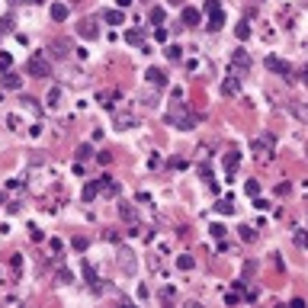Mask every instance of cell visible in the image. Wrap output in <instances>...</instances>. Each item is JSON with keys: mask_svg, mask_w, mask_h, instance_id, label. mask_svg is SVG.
Returning a JSON list of instances; mask_svg holds the SVG:
<instances>
[{"mask_svg": "<svg viewBox=\"0 0 308 308\" xmlns=\"http://www.w3.org/2000/svg\"><path fill=\"white\" fill-rule=\"evenodd\" d=\"M26 71H29V77H48L52 74V64H48L45 52H32L29 61H26Z\"/></svg>", "mask_w": 308, "mask_h": 308, "instance_id": "cell-1", "label": "cell"}, {"mask_svg": "<svg viewBox=\"0 0 308 308\" xmlns=\"http://www.w3.org/2000/svg\"><path fill=\"white\" fill-rule=\"evenodd\" d=\"M206 13H209V23H206V29H209V32H218V29L225 26L222 0H209V3H206Z\"/></svg>", "mask_w": 308, "mask_h": 308, "instance_id": "cell-2", "label": "cell"}, {"mask_svg": "<svg viewBox=\"0 0 308 308\" xmlns=\"http://www.w3.org/2000/svg\"><path fill=\"white\" fill-rule=\"evenodd\" d=\"M254 154H257V161H260V157H273V151H276V138H273V135H270V132H263V135H257L254 138Z\"/></svg>", "mask_w": 308, "mask_h": 308, "instance_id": "cell-3", "label": "cell"}, {"mask_svg": "<svg viewBox=\"0 0 308 308\" xmlns=\"http://www.w3.org/2000/svg\"><path fill=\"white\" fill-rule=\"evenodd\" d=\"M250 64H254V61H250V55H247L244 48H238V52L231 55V68L238 71V74H244V71H250Z\"/></svg>", "mask_w": 308, "mask_h": 308, "instance_id": "cell-4", "label": "cell"}, {"mask_svg": "<svg viewBox=\"0 0 308 308\" xmlns=\"http://www.w3.org/2000/svg\"><path fill=\"white\" fill-rule=\"evenodd\" d=\"M241 167V151L238 148H228V151H225V173H228V177H234V170Z\"/></svg>", "mask_w": 308, "mask_h": 308, "instance_id": "cell-5", "label": "cell"}, {"mask_svg": "<svg viewBox=\"0 0 308 308\" xmlns=\"http://www.w3.org/2000/svg\"><path fill=\"white\" fill-rule=\"evenodd\" d=\"M263 64H267L270 71H276V74H283V77H289V74H292V68H289V61H283V58H276V55H270V58H267V61H263Z\"/></svg>", "mask_w": 308, "mask_h": 308, "instance_id": "cell-6", "label": "cell"}, {"mask_svg": "<svg viewBox=\"0 0 308 308\" xmlns=\"http://www.w3.org/2000/svg\"><path fill=\"white\" fill-rule=\"evenodd\" d=\"M202 23V13L196 7H183V13H180V26H199Z\"/></svg>", "mask_w": 308, "mask_h": 308, "instance_id": "cell-7", "label": "cell"}, {"mask_svg": "<svg viewBox=\"0 0 308 308\" xmlns=\"http://www.w3.org/2000/svg\"><path fill=\"white\" fill-rule=\"evenodd\" d=\"M222 93H225V96H238V93H241V77L238 74L225 77V80H222Z\"/></svg>", "mask_w": 308, "mask_h": 308, "instance_id": "cell-8", "label": "cell"}, {"mask_svg": "<svg viewBox=\"0 0 308 308\" xmlns=\"http://www.w3.org/2000/svg\"><path fill=\"white\" fill-rule=\"evenodd\" d=\"M148 84L151 87H157V90H164V87H167V74H164V71H157V68H148Z\"/></svg>", "mask_w": 308, "mask_h": 308, "instance_id": "cell-9", "label": "cell"}, {"mask_svg": "<svg viewBox=\"0 0 308 308\" xmlns=\"http://www.w3.org/2000/svg\"><path fill=\"white\" fill-rule=\"evenodd\" d=\"M0 84H3V90H19V87H23V77H19V74H13V71H3Z\"/></svg>", "mask_w": 308, "mask_h": 308, "instance_id": "cell-10", "label": "cell"}, {"mask_svg": "<svg viewBox=\"0 0 308 308\" xmlns=\"http://www.w3.org/2000/svg\"><path fill=\"white\" fill-rule=\"evenodd\" d=\"M100 190L106 192V196H119V180L106 173V177H100Z\"/></svg>", "mask_w": 308, "mask_h": 308, "instance_id": "cell-11", "label": "cell"}, {"mask_svg": "<svg viewBox=\"0 0 308 308\" xmlns=\"http://www.w3.org/2000/svg\"><path fill=\"white\" fill-rule=\"evenodd\" d=\"M100 192H103V190H100V180H90V183L84 186V192H80V196H84V202H93Z\"/></svg>", "mask_w": 308, "mask_h": 308, "instance_id": "cell-12", "label": "cell"}, {"mask_svg": "<svg viewBox=\"0 0 308 308\" xmlns=\"http://www.w3.org/2000/svg\"><path fill=\"white\" fill-rule=\"evenodd\" d=\"M80 36H84V38H90V42H93L96 36H100V29H96V19H84V23H80Z\"/></svg>", "mask_w": 308, "mask_h": 308, "instance_id": "cell-13", "label": "cell"}, {"mask_svg": "<svg viewBox=\"0 0 308 308\" xmlns=\"http://www.w3.org/2000/svg\"><path fill=\"white\" fill-rule=\"evenodd\" d=\"M138 122L132 113H116V129H132V125Z\"/></svg>", "mask_w": 308, "mask_h": 308, "instance_id": "cell-14", "label": "cell"}, {"mask_svg": "<svg viewBox=\"0 0 308 308\" xmlns=\"http://www.w3.org/2000/svg\"><path fill=\"white\" fill-rule=\"evenodd\" d=\"M84 276H87V286H90L93 292H100V279H96V270L90 263H84Z\"/></svg>", "mask_w": 308, "mask_h": 308, "instance_id": "cell-15", "label": "cell"}, {"mask_svg": "<svg viewBox=\"0 0 308 308\" xmlns=\"http://www.w3.org/2000/svg\"><path fill=\"white\" fill-rule=\"evenodd\" d=\"M52 19L55 23H64V19H68V7H64V3H52Z\"/></svg>", "mask_w": 308, "mask_h": 308, "instance_id": "cell-16", "label": "cell"}, {"mask_svg": "<svg viewBox=\"0 0 308 308\" xmlns=\"http://www.w3.org/2000/svg\"><path fill=\"white\" fill-rule=\"evenodd\" d=\"M148 19H151V26H164V19H167V13H164L161 7H151V13H148Z\"/></svg>", "mask_w": 308, "mask_h": 308, "instance_id": "cell-17", "label": "cell"}, {"mask_svg": "<svg viewBox=\"0 0 308 308\" xmlns=\"http://www.w3.org/2000/svg\"><path fill=\"white\" fill-rule=\"evenodd\" d=\"M218 212H222V215H231V212H234V209H238V206H234V199H231V196H225V199H218Z\"/></svg>", "mask_w": 308, "mask_h": 308, "instance_id": "cell-18", "label": "cell"}, {"mask_svg": "<svg viewBox=\"0 0 308 308\" xmlns=\"http://www.w3.org/2000/svg\"><path fill=\"white\" fill-rule=\"evenodd\" d=\"M125 42H129V45H145V36H141L138 29H129L125 32Z\"/></svg>", "mask_w": 308, "mask_h": 308, "instance_id": "cell-19", "label": "cell"}, {"mask_svg": "<svg viewBox=\"0 0 308 308\" xmlns=\"http://www.w3.org/2000/svg\"><path fill=\"white\" fill-rule=\"evenodd\" d=\"M241 241H247V244H254V241H257V231L254 228H250V225H241Z\"/></svg>", "mask_w": 308, "mask_h": 308, "instance_id": "cell-20", "label": "cell"}, {"mask_svg": "<svg viewBox=\"0 0 308 308\" xmlns=\"http://www.w3.org/2000/svg\"><path fill=\"white\" fill-rule=\"evenodd\" d=\"M122 19H125L122 10H106V23L109 26H122Z\"/></svg>", "mask_w": 308, "mask_h": 308, "instance_id": "cell-21", "label": "cell"}, {"mask_svg": "<svg viewBox=\"0 0 308 308\" xmlns=\"http://www.w3.org/2000/svg\"><path fill=\"white\" fill-rule=\"evenodd\" d=\"M68 42H64V38H58V42H55V45H52V55H55V58H64V55H68Z\"/></svg>", "mask_w": 308, "mask_h": 308, "instance_id": "cell-22", "label": "cell"}, {"mask_svg": "<svg viewBox=\"0 0 308 308\" xmlns=\"http://www.w3.org/2000/svg\"><path fill=\"white\" fill-rule=\"evenodd\" d=\"M234 36H238L241 42H247V38H250V23H238L234 26Z\"/></svg>", "mask_w": 308, "mask_h": 308, "instance_id": "cell-23", "label": "cell"}, {"mask_svg": "<svg viewBox=\"0 0 308 308\" xmlns=\"http://www.w3.org/2000/svg\"><path fill=\"white\" fill-rule=\"evenodd\" d=\"M90 157H93V148H90V145H80V148H77V164L90 161Z\"/></svg>", "mask_w": 308, "mask_h": 308, "instance_id": "cell-24", "label": "cell"}, {"mask_svg": "<svg viewBox=\"0 0 308 308\" xmlns=\"http://www.w3.org/2000/svg\"><path fill=\"white\" fill-rule=\"evenodd\" d=\"M10 270H13V276L19 279V273H23V257H19V254L10 257Z\"/></svg>", "mask_w": 308, "mask_h": 308, "instance_id": "cell-25", "label": "cell"}, {"mask_svg": "<svg viewBox=\"0 0 308 308\" xmlns=\"http://www.w3.org/2000/svg\"><path fill=\"white\" fill-rule=\"evenodd\" d=\"M119 215H122V222H132V225H135V218H138L132 206H119Z\"/></svg>", "mask_w": 308, "mask_h": 308, "instance_id": "cell-26", "label": "cell"}, {"mask_svg": "<svg viewBox=\"0 0 308 308\" xmlns=\"http://www.w3.org/2000/svg\"><path fill=\"white\" fill-rule=\"evenodd\" d=\"M58 103H61V87H52V90H48V106H58Z\"/></svg>", "mask_w": 308, "mask_h": 308, "instance_id": "cell-27", "label": "cell"}, {"mask_svg": "<svg viewBox=\"0 0 308 308\" xmlns=\"http://www.w3.org/2000/svg\"><path fill=\"white\" fill-rule=\"evenodd\" d=\"M177 267H180V270H192V267H196V260H192L190 254H180V257H177Z\"/></svg>", "mask_w": 308, "mask_h": 308, "instance_id": "cell-28", "label": "cell"}, {"mask_svg": "<svg viewBox=\"0 0 308 308\" xmlns=\"http://www.w3.org/2000/svg\"><path fill=\"white\" fill-rule=\"evenodd\" d=\"M241 299H244V295H241V292H238V289H231V292H228V295H225V305H238V302H241Z\"/></svg>", "mask_w": 308, "mask_h": 308, "instance_id": "cell-29", "label": "cell"}, {"mask_svg": "<svg viewBox=\"0 0 308 308\" xmlns=\"http://www.w3.org/2000/svg\"><path fill=\"white\" fill-rule=\"evenodd\" d=\"M58 283H74V276H71V270H64V267H58Z\"/></svg>", "mask_w": 308, "mask_h": 308, "instance_id": "cell-30", "label": "cell"}, {"mask_svg": "<svg viewBox=\"0 0 308 308\" xmlns=\"http://www.w3.org/2000/svg\"><path fill=\"white\" fill-rule=\"evenodd\" d=\"M295 244H299L302 250H308V231H295Z\"/></svg>", "mask_w": 308, "mask_h": 308, "instance_id": "cell-31", "label": "cell"}, {"mask_svg": "<svg viewBox=\"0 0 308 308\" xmlns=\"http://www.w3.org/2000/svg\"><path fill=\"white\" fill-rule=\"evenodd\" d=\"M71 244H74V250H87V244H90V241H87L84 234H77V238L71 241Z\"/></svg>", "mask_w": 308, "mask_h": 308, "instance_id": "cell-32", "label": "cell"}, {"mask_svg": "<svg viewBox=\"0 0 308 308\" xmlns=\"http://www.w3.org/2000/svg\"><path fill=\"white\" fill-rule=\"evenodd\" d=\"M244 190H247V196H257V192H260V183H257V180H247Z\"/></svg>", "mask_w": 308, "mask_h": 308, "instance_id": "cell-33", "label": "cell"}, {"mask_svg": "<svg viewBox=\"0 0 308 308\" xmlns=\"http://www.w3.org/2000/svg\"><path fill=\"white\" fill-rule=\"evenodd\" d=\"M10 64H13V58H10V55H0V74L10 71Z\"/></svg>", "mask_w": 308, "mask_h": 308, "instance_id": "cell-34", "label": "cell"}, {"mask_svg": "<svg viewBox=\"0 0 308 308\" xmlns=\"http://www.w3.org/2000/svg\"><path fill=\"white\" fill-rule=\"evenodd\" d=\"M180 52H183V48H177V45H170V48H167V58H170V61H180Z\"/></svg>", "mask_w": 308, "mask_h": 308, "instance_id": "cell-35", "label": "cell"}, {"mask_svg": "<svg viewBox=\"0 0 308 308\" xmlns=\"http://www.w3.org/2000/svg\"><path fill=\"white\" fill-rule=\"evenodd\" d=\"M113 96H116L113 90H103V93H100V103H103V106H113V103H109V100H113Z\"/></svg>", "mask_w": 308, "mask_h": 308, "instance_id": "cell-36", "label": "cell"}, {"mask_svg": "<svg viewBox=\"0 0 308 308\" xmlns=\"http://www.w3.org/2000/svg\"><path fill=\"white\" fill-rule=\"evenodd\" d=\"M199 177H202V180H206V183H212V170H209V167H206V164H199Z\"/></svg>", "mask_w": 308, "mask_h": 308, "instance_id": "cell-37", "label": "cell"}, {"mask_svg": "<svg viewBox=\"0 0 308 308\" xmlns=\"http://www.w3.org/2000/svg\"><path fill=\"white\" fill-rule=\"evenodd\" d=\"M170 167H173V170H186V157H173V161H170Z\"/></svg>", "mask_w": 308, "mask_h": 308, "instance_id": "cell-38", "label": "cell"}, {"mask_svg": "<svg viewBox=\"0 0 308 308\" xmlns=\"http://www.w3.org/2000/svg\"><path fill=\"white\" fill-rule=\"evenodd\" d=\"M209 234H212V238H225V228H222V225H212V228H209Z\"/></svg>", "mask_w": 308, "mask_h": 308, "instance_id": "cell-39", "label": "cell"}, {"mask_svg": "<svg viewBox=\"0 0 308 308\" xmlns=\"http://www.w3.org/2000/svg\"><path fill=\"white\" fill-rule=\"evenodd\" d=\"M13 29V19H10V16H3V19H0V32H10Z\"/></svg>", "mask_w": 308, "mask_h": 308, "instance_id": "cell-40", "label": "cell"}, {"mask_svg": "<svg viewBox=\"0 0 308 308\" xmlns=\"http://www.w3.org/2000/svg\"><path fill=\"white\" fill-rule=\"evenodd\" d=\"M154 36H157V42H167V29H161V26H154Z\"/></svg>", "mask_w": 308, "mask_h": 308, "instance_id": "cell-41", "label": "cell"}, {"mask_svg": "<svg viewBox=\"0 0 308 308\" xmlns=\"http://www.w3.org/2000/svg\"><path fill=\"white\" fill-rule=\"evenodd\" d=\"M96 161H100V164H109V161H113V154H109V151H100V154H96Z\"/></svg>", "mask_w": 308, "mask_h": 308, "instance_id": "cell-42", "label": "cell"}, {"mask_svg": "<svg viewBox=\"0 0 308 308\" xmlns=\"http://www.w3.org/2000/svg\"><path fill=\"white\" fill-rule=\"evenodd\" d=\"M119 3V10H125V7H132V0H116Z\"/></svg>", "mask_w": 308, "mask_h": 308, "instance_id": "cell-43", "label": "cell"}, {"mask_svg": "<svg viewBox=\"0 0 308 308\" xmlns=\"http://www.w3.org/2000/svg\"><path fill=\"white\" fill-rule=\"evenodd\" d=\"M167 3H173V7H183V0H167Z\"/></svg>", "mask_w": 308, "mask_h": 308, "instance_id": "cell-44", "label": "cell"}, {"mask_svg": "<svg viewBox=\"0 0 308 308\" xmlns=\"http://www.w3.org/2000/svg\"><path fill=\"white\" fill-rule=\"evenodd\" d=\"M302 80H305V84H308V68H305V71H302Z\"/></svg>", "mask_w": 308, "mask_h": 308, "instance_id": "cell-45", "label": "cell"}, {"mask_svg": "<svg viewBox=\"0 0 308 308\" xmlns=\"http://www.w3.org/2000/svg\"><path fill=\"white\" fill-rule=\"evenodd\" d=\"M0 202H7V196H3V192H0Z\"/></svg>", "mask_w": 308, "mask_h": 308, "instance_id": "cell-46", "label": "cell"}]
</instances>
